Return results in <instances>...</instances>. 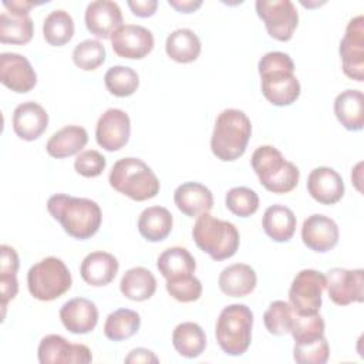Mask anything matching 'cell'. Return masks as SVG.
<instances>
[{
	"label": "cell",
	"instance_id": "7c38bea8",
	"mask_svg": "<svg viewBox=\"0 0 364 364\" xmlns=\"http://www.w3.org/2000/svg\"><path fill=\"white\" fill-rule=\"evenodd\" d=\"M326 289L337 306L361 303L364 300V272L363 269L333 267L326 274Z\"/></svg>",
	"mask_w": 364,
	"mask_h": 364
},
{
	"label": "cell",
	"instance_id": "681fc988",
	"mask_svg": "<svg viewBox=\"0 0 364 364\" xmlns=\"http://www.w3.org/2000/svg\"><path fill=\"white\" fill-rule=\"evenodd\" d=\"M168 4L179 13H193L202 6V0H168Z\"/></svg>",
	"mask_w": 364,
	"mask_h": 364
},
{
	"label": "cell",
	"instance_id": "30bf717a",
	"mask_svg": "<svg viewBox=\"0 0 364 364\" xmlns=\"http://www.w3.org/2000/svg\"><path fill=\"white\" fill-rule=\"evenodd\" d=\"M255 6L270 37L279 41H289L293 37L299 13L290 0H257Z\"/></svg>",
	"mask_w": 364,
	"mask_h": 364
},
{
	"label": "cell",
	"instance_id": "603a6c76",
	"mask_svg": "<svg viewBox=\"0 0 364 364\" xmlns=\"http://www.w3.org/2000/svg\"><path fill=\"white\" fill-rule=\"evenodd\" d=\"M119 269L118 260L114 255L102 250L88 253L80 266L82 280L94 287L109 284Z\"/></svg>",
	"mask_w": 364,
	"mask_h": 364
},
{
	"label": "cell",
	"instance_id": "7bdbcfd3",
	"mask_svg": "<svg viewBox=\"0 0 364 364\" xmlns=\"http://www.w3.org/2000/svg\"><path fill=\"white\" fill-rule=\"evenodd\" d=\"M107 166V159L95 149H87L81 151L75 161H74V169L77 173L85 178H95L100 176Z\"/></svg>",
	"mask_w": 364,
	"mask_h": 364
},
{
	"label": "cell",
	"instance_id": "5bb4252c",
	"mask_svg": "<svg viewBox=\"0 0 364 364\" xmlns=\"http://www.w3.org/2000/svg\"><path fill=\"white\" fill-rule=\"evenodd\" d=\"M114 53L121 58L141 60L154 48V34L144 26L122 24L111 36Z\"/></svg>",
	"mask_w": 364,
	"mask_h": 364
},
{
	"label": "cell",
	"instance_id": "f1b7e54d",
	"mask_svg": "<svg viewBox=\"0 0 364 364\" xmlns=\"http://www.w3.org/2000/svg\"><path fill=\"white\" fill-rule=\"evenodd\" d=\"M173 226L172 213L164 206H149L138 218V230L148 242H161L169 236Z\"/></svg>",
	"mask_w": 364,
	"mask_h": 364
},
{
	"label": "cell",
	"instance_id": "d590c367",
	"mask_svg": "<svg viewBox=\"0 0 364 364\" xmlns=\"http://www.w3.org/2000/svg\"><path fill=\"white\" fill-rule=\"evenodd\" d=\"M104 84L109 94L115 97H129L139 87V77L131 67L114 65L107 70Z\"/></svg>",
	"mask_w": 364,
	"mask_h": 364
},
{
	"label": "cell",
	"instance_id": "d6a6232c",
	"mask_svg": "<svg viewBox=\"0 0 364 364\" xmlns=\"http://www.w3.org/2000/svg\"><path fill=\"white\" fill-rule=\"evenodd\" d=\"M34 24L30 16H17L9 11L0 14V41L3 44H27L33 38Z\"/></svg>",
	"mask_w": 364,
	"mask_h": 364
},
{
	"label": "cell",
	"instance_id": "5b68a950",
	"mask_svg": "<svg viewBox=\"0 0 364 364\" xmlns=\"http://www.w3.org/2000/svg\"><path fill=\"white\" fill-rule=\"evenodd\" d=\"M250 164L260 183L273 193H287L299 183V168L272 145L259 146L253 152Z\"/></svg>",
	"mask_w": 364,
	"mask_h": 364
},
{
	"label": "cell",
	"instance_id": "ba28073f",
	"mask_svg": "<svg viewBox=\"0 0 364 364\" xmlns=\"http://www.w3.org/2000/svg\"><path fill=\"white\" fill-rule=\"evenodd\" d=\"M73 279L65 263L48 256L33 264L27 273L30 294L41 301H51L61 297L71 287Z\"/></svg>",
	"mask_w": 364,
	"mask_h": 364
},
{
	"label": "cell",
	"instance_id": "7402d4cb",
	"mask_svg": "<svg viewBox=\"0 0 364 364\" xmlns=\"http://www.w3.org/2000/svg\"><path fill=\"white\" fill-rule=\"evenodd\" d=\"M176 208L189 218H198L209 213L213 208V195L210 189L199 182H183L173 192Z\"/></svg>",
	"mask_w": 364,
	"mask_h": 364
},
{
	"label": "cell",
	"instance_id": "4dcf8cb0",
	"mask_svg": "<svg viewBox=\"0 0 364 364\" xmlns=\"http://www.w3.org/2000/svg\"><path fill=\"white\" fill-rule=\"evenodd\" d=\"M172 344L182 357L196 358L206 348V336L199 324L183 321L175 327L172 333Z\"/></svg>",
	"mask_w": 364,
	"mask_h": 364
},
{
	"label": "cell",
	"instance_id": "c3c4849f",
	"mask_svg": "<svg viewBox=\"0 0 364 364\" xmlns=\"http://www.w3.org/2000/svg\"><path fill=\"white\" fill-rule=\"evenodd\" d=\"M41 3H34V1H27V0H4L3 6L7 9L6 11L11 13V14H17V16H28L30 10Z\"/></svg>",
	"mask_w": 364,
	"mask_h": 364
},
{
	"label": "cell",
	"instance_id": "1f68e13d",
	"mask_svg": "<svg viewBox=\"0 0 364 364\" xmlns=\"http://www.w3.org/2000/svg\"><path fill=\"white\" fill-rule=\"evenodd\" d=\"M200 40L189 28H178L166 37L165 51L176 63H192L200 54Z\"/></svg>",
	"mask_w": 364,
	"mask_h": 364
},
{
	"label": "cell",
	"instance_id": "3957f363",
	"mask_svg": "<svg viewBox=\"0 0 364 364\" xmlns=\"http://www.w3.org/2000/svg\"><path fill=\"white\" fill-rule=\"evenodd\" d=\"M250 135L252 122L243 111L236 108L223 109L215 121L210 149L220 161H235L245 154Z\"/></svg>",
	"mask_w": 364,
	"mask_h": 364
},
{
	"label": "cell",
	"instance_id": "b9f144b4",
	"mask_svg": "<svg viewBox=\"0 0 364 364\" xmlns=\"http://www.w3.org/2000/svg\"><path fill=\"white\" fill-rule=\"evenodd\" d=\"M166 291L181 303L196 301L202 294V283L195 274L166 282Z\"/></svg>",
	"mask_w": 364,
	"mask_h": 364
},
{
	"label": "cell",
	"instance_id": "9a60e30c",
	"mask_svg": "<svg viewBox=\"0 0 364 364\" xmlns=\"http://www.w3.org/2000/svg\"><path fill=\"white\" fill-rule=\"evenodd\" d=\"M131 135V121L125 111L119 108L107 109L97 121L95 139L105 151L114 152L124 148Z\"/></svg>",
	"mask_w": 364,
	"mask_h": 364
},
{
	"label": "cell",
	"instance_id": "f35d334b",
	"mask_svg": "<svg viewBox=\"0 0 364 364\" xmlns=\"http://www.w3.org/2000/svg\"><path fill=\"white\" fill-rule=\"evenodd\" d=\"M226 208L236 216L249 218L259 209L257 193L246 186H235L225 196Z\"/></svg>",
	"mask_w": 364,
	"mask_h": 364
},
{
	"label": "cell",
	"instance_id": "bcb514c9",
	"mask_svg": "<svg viewBox=\"0 0 364 364\" xmlns=\"http://www.w3.org/2000/svg\"><path fill=\"white\" fill-rule=\"evenodd\" d=\"M127 4L131 9L134 16L142 17V18L154 16L158 7L156 0H128Z\"/></svg>",
	"mask_w": 364,
	"mask_h": 364
},
{
	"label": "cell",
	"instance_id": "7dc6e473",
	"mask_svg": "<svg viewBox=\"0 0 364 364\" xmlns=\"http://www.w3.org/2000/svg\"><path fill=\"white\" fill-rule=\"evenodd\" d=\"M124 361L127 364H139V363H144V364L154 363V364H156V363H159V358L155 355L154 351H151L148 348H144V347H138V348L131 350Z\"/></svg>",
	"mask_w": 364,
	"mask_h": 364
},
{
	"label": "cell",
	"instance_id": "d6986e66",
	"mask_svg": "<svg viewBox=\"0 0 364 364\" xmlns=\"http://www.w3.org/2000/svg\"><path fill=\"white\" fill-rule=\"evenodd\" d=\"M63 326L73 334H88L98 323V309L85 297H74L60 309Z\"/></svg>",
	"mask_w": 364,
	"mask_h": 364
},
{
	"label": "cell",
	"instance_id": "f546056e",
	"mask_svg": "<svg viewBox=\"0 0 364 364\" xmlns=\"http://www.w3.org/2000/svg\"><path fill=\"white\" fill-rule=\"evenodd\" d=\"M119 290L129 300L144 301L154 296L156 290V279L148 269L135 266L124 273L119 282Z\"/></svg>",
	"mask_w": 364,
	"mask_h": 364
},
{
	"label": "cell",
	"instance_id": "2e32d148",
	"mask_svg": "<svg viewBox=\"0 0 364 364\" xmlns=\"http://www.w3.org/2000/svg\"><path fill=\"white\" fill-rule=\"evenodd\" d=\"M0 81L9 90L24 94L36 87L37 74L24 55L17 53H1Z\"/></svg>",
	"mask_w": 364,
	"mask_h": 364
},
{
	"label": "cell",
	"instance_id": "8992f818",
	"mask_svg": "<svg viewBox=\"0 0 364 364\" xmlns=\"http://www.w3.org/2000/svg\"><path fill=\"white\" fill-rule=\"evenodd\" d=\"M192 237L202 252L218 262L232 257L240 243L239 230L232 222L218 219L209 213L198 216L192 228Z\"/></svg>",
	"mask_w": 364,
	"mask_h": 364
},
{
	"label": "cell",
	"instance_id": "e575fe53",
	"mask_svg": "<svg viewBox=\"0 0 364 364\" xmlns=\"http://www.w3.org/2000/svg\"><path fill=\"white\" fill-rule=\"evenodd\" d=\"M43 36L50 46L61 47L74 36V20L65 10L50 11L43 21Z\"/></svg>",
	"mask_w": 364,
	"mask_h": 364
},
{
	"label": "cell",
	"instance_id": "60d3db41",
	"mask_svg": "<svg viewBox=\"0 0 364 364\" xmlns=\"http://www.w3.org/2000/svg\"><path fill=\"white\" fill-rule=\"evenodd\" d=\"M330 357V347L326 337L307 344H294L293 358L299 364H324Z\"/></svg>",
	"mask_w": 364,
	"mask_h": 364
},
{
	"label": "cell",
	"instance_id": "277c9868",
	"mask_svg": "<svg viewBox=\"0 0 364 364\" xmlns=\"http://www.w3.org/2000/svg\"><path fill=\"white\" fill-rule=\"evenodd\" d=\"M109 185L132 200L142 202L152 199L159 192V179L154 171L139 158L118 159L108 176Z\"/></svg>",
	"mask_w": 364,
	"mask_h": 364
},
{
	"label": "cell",
	"instance_id": "8d00e7d4",
	"mask_svg": "<svg viewBox=\"0 0 364 364\" xmlns=\"http://www.w3.org/2000/svg\"><path fill=\"white\" fill-rule=\"evenodd\" d=\"M324 320L323 317L316 314H296L293 311L290 334L294 340V344H307L318 340L324 336Z\"/></svg>",
	"mask_w": 364,
	"mask_h": 364
},
{
	"label": "cell",
	"instance_id": "cb8c5ba5",
	"mask_svg": "<svg viewBox=\"0 0 364 364\" xmlns=\"http://www.w3.org/2000/svg\"><path fill=\"white\" fill-rule=\"evenodd\" d=\"M256 283V272L246 263H233L225 267L218 279L222 293L230 297H245L250 294L255 290Z\"/></svg>",
	"mask_w": 364,
	"mask_h": 364
},
{
	"label": "cell",
	"instance_id": "ab89813d",
	"mask_svg": "<svg viewBox=\"0 0 364 364\" xmlns=\"http://www.w3.org/2000/svg\"><path fill=\"white\" fill-rule=\"evenodd\" d=\"M293 318V309L290 303L284 300H274L269 304L263 314V323L266 330L273 336H283L290 331Z\"/></svg>",
	"mask_w": 364,
	"mask_h": 364
},
{
	"label": "cell",
	"instance_id": "6da1fadb",
	"mask_svg": "<svg viewBox=\"0 0 364 364\" xmlns=\"http://www.w3.org/2000/svg\"><path fill=\"white\" fill-rule=\"evenodd\" d=\"M47 210L68 236L80 240L94 236L102 222L100 205L88 198L55 193L48 199Z\"/></svg>",
	"mask_w": 364,
	"mask_h": 364
},
{
	"label": "cell",
	"instance_id": "f6af8a7d",
	"mask_svg": "<svg viewBox=\"0 0 364 364\" xmlns=\"http://www.w3.org/2000/svg\"><path fill=\"white\" fill-rule=\"evenodd\" d=\"M0 255V274H17L20 264L17 252L9 245H1Z\"/></svg>",
	"mask_w": 364,
	"mask_h": 364
},
{
	"label": "cell",
	"instance_id": "4fadbf2b",
	"mask_svg": "<svg viewBox=\"0 0 364 364\" xmlns=\"http://www.w3.org/2000/svg\"><path fill=\"white\" fill-rule=\"evenodd\" d=\"M37 355L41 364H88L92 361L91 350L87 346L68 343L60 334L43 337Z\"/></svg>",
	"mask_w": 364,
	"mask_h": 364
},
{
	"label": "cell",
	"instance_id": "74e56055",
	"mask_svg": "<svg viewBox=\"0 0 364 364\" xmlns=\"http://www.w3.org/2000/svg\"><path fill=\"white\" fill-rule=\"evenodd\" d=\"M107 51L101 41L87 38L78 43L73 50L74 64L84 71H94L105 61Z\"/></svg>",
	"mask_w": 364,
	"mask_h": 364
},
{
	"label": "cell",
	"instance_id": "7a4b0ae2",
	"mask_svg": "<svg viewBox=\"0 0 364 364\" xmlns=\"http://www.w3.org/2000/svg\"><path fill=\"white\" fill-rule=\"evenodd\" d=\"M264 98L276 107H286L300 97V82L294 75L291 57L282 51L266 53L257 64Z\"/></svg>",
	"mask_w": 364,
	"mask_h": 364
},
{
	"label": "cell",
	"instance_id": "52a82bcc",
	"mask_svg": "<svg viewBox=\"0 0 364 364\" xmlns=\"http://www.w3.org/2000/svg\"><path fill=\"white\" fill-rule=\"evenodd\" d=\"M253 313L246 304L226 306L216 320L215 334L219 347L228 355H242L252 341Z\"/></svg>",
	"mask_w": 364,
	"mask_h": 364
},
{
	"label": "cell",
	"instance_id": "83f0119b",
	"mask_svg": "<svg viewBox=\"0 0 364 364\" xmlns=\"http://www.w3.org/2000/svg\"><path fill=\"white\" fill-rule=\"evenodd\" d=\"M156 267L159 273L166 279V282H171L192 276L196 269V262L188 249L173 246L168 247L159 255Z\"/></svg>",
	"mask_w": 364,
	"mask_h": 364
},
{
	"label": "cell",
	"instance_id": "44dd1931",
	"mask_svg": "<svg viewBox=\"0 0 364 364\" xmlns=\"http://www.w3.org/2000/svg\"><path fill=\"white\" fill-rule=\"evenodd\" d=\"M47 111L34 101L18 104L13 112V131L20 139H37L47 129Z\"/></svg>",
	"mask_w": 364,
	"mask_h": 364
},
{
	"label": "cell",
	"instance_id": "ee69618b",
	"mask_svg": "<svg viewBox=\"0 0 364 364\" xmlns=\"http://www.w3.org/2000/svg\"><path fill=\"white\" fill-rule=\"evenodd\" d=\"M17 291H18L17 274H0V294H1L3 320H4V316H6L7 303L17 296Z\"/></svg>",
	"mask_w": 364,
	"mask_h": 364
},
{
	"label": "cell",
	"instance_id": "484cf974",
	"mask_svg": "<svg viewBox=\"0 0 364 364\" xmlns=\"http://www.w3.org/2000/svg\"><path fill=\"white\" fill-rule=\"evenodd\" d=\"M88 142L85 128L80 125H67L54 132L46 144V151L50 156L63 159L80 154Z\"/></svg>",
	"mask_w": 364,
	"mask_h": 364
},
{
	"label": "cell",
	"instance_id": "ffe728a7",
	"mask_svg": "<svg viewBox=\"0 0 364 364\" xmlns=\"http://www.w3.org/2000/svg\"><path fill=\"white\" fill-rule=\"evenodd\" d=\"M310 196L323 205H334L344 195V182L337 171L330 166L314 168L307 178Z\"/></svg>",
	"mask_w": 364,
	"mask_h": 364
},
{
	"label": "cell",
	"instance_id": "d4e9b609",
	"mask_svg": "<svg viewBox=\"0 0 364 364\" xmlns=\"http://www.w3.org/2000/svg\"><path fill=\"white\" fill-rule=\"evenodd\" d=\"M334 114L348 131H361L364 127V95L360 90H344L334 100Z\"/></svg>",
	"mask_w": 364,
	"mask_h": 364
},
{
	"label": "cell",
	"instance_id": "9c48e42d",
	"mask_svg": "<svg viewBox=\"0 0 364 364\" xmlns=\"http://www.w3.org/2000/svg\"><path fill=\"white\" fill-rule=\"evenodd\" d=\"M326 274L314 269L300 270L289 289V303L296 314H316L321 307Z\"/></svg>",
	"mask_w": 364,
	"mask_h": 364
},
{
	"label": "cell",
	"instance_id": "ac0fdd59",
	"mask_svg": "<svg viewBox=\"0 0 364 364\" xmlns=\"http://www.w3.org/2000/svg\"><path fill=\"white\" fill-rule=\"evenodd\" d=\"M87 30L98 38H111L112 33L122 26V11L115 1H91L84 14Z\"/></svg>",
	"mask_w": 364,
	"mask_h": 364
},
{
	"label": "cell",
	"instance_id": "4316f807",
	"mask_svg": "<svg viewBox=\"0 0 364 364\" xmlns=\"http://www.w3.org/2000/svg\"><path fill=\"white\" fill-rule=\"evenodd\" d=\"M296 216L293 210L284 205H272L269 206L262 218V226L266 235L277 242H289L296 232Z\"/></svg>",
	"mask_w": 364,
	"mask_h": 364
},
{
	"label": "cell",
	"instance_id": "836d02e7",
	"mask_svg": "<svg viewBox=\"0 0 364 364\" xmlns=\"http://www.w3.org/2000/svg\"><path fill=\"white\" fill-rule=\"evenodd\" d=\"M141 326V317L131 309H118L108 314L104 324V334L108 340L122 341L135 336Z\"/></svg>",
	"mask_w": 364,
	"mask_h": 364
},
{
	"label": "cell",
	"instance_id": "e0dca14e",
	"mask_svg": "<svg viewBox=\"0 0 364 364\" xmlns=\"http://www.w3.org/2000/svg\"><path fill=\"white\" fill-rule=\"evenodd\" d=\"M337 223L321 213L310 215L301 226V240L313 252L326 253L338 243Z\"/></svg>",
	"mask_w": 364,
	"mask_h": 364
},
{
	"label": "cell",
	"instance_id": "8fae6325",
	"mask_svg": "<svg viewBox=\"0 0 364 364\" xmlns=\"http://www.w3.org/2000/svg\"><path fill=\"white\" fill-rule=\"evenodd\" d=\"M338 53L341 57L344 74L363 82L364 80V17H353L347 27L346 34L340 41Z\"/></svg>",
	"mask_w": 364,
	"mask_h": 364
}]
</instances>
